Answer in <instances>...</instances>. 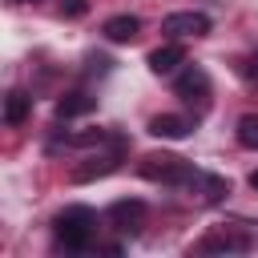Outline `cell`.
<instances>
[{
  "mask_svg": "<svg viewBox=\"0 0 258 258\" xmlns=\"http://www.w3.org/2000/svg\"><path fill=\"white\" fill-rule=\"evenodd\" d=\"M101 222H105V218H97V210H89V206H64V210L52 218V238H56L60 250L85 254V250H93Z\"/></svg>",
  "mask_w": 258,
  "mask_h": 258,
  "instance_id": "obj_1",
  "label": "cell"
},
{
  "mask_svg": "<svg viewBox=\"0 0 258 258\" xmlns=\"http://www.w3.org/2000/svg\"><path fill=\"white\" fill-rule=\"evenodd\" d=\"M137 173H141L145 181H161V185H181V189H189L202 169H198L194 161L177 157V153H145L141 165H137Z\"/></svg>",
  "mask_w": 258,
  "mask_h": 258,
  "instance_id": "obj_2",
  "label": "cell"
},
{
  "mask_svg": "<svg viewBox=\"0 0 258 258\" xmlns=\"http://www.w3.org/2000/svg\"><path fill=\"white\" fill-rule=\"evenodd\" d=\"M125 153H129V137L113 129V141H109V149H105V153H97L89 165H77V169H73V181H97V177H105V173L121 169Z\"/></svg>",
  "mask_w": 258,
  "mask_h": 258,
  "instance_id": "obj_3",
  "label": "cell"
},
{
  "mask_svg": "<svg viewBox=\"0 0 258 258\" xmlns=\"http://www.w3.org/2000/svg\"><path fill=\"white\" fill-rule=\"evenodd\" d=\"M210 93H214V85H210V73H206L202 64H185V69L173 77V97H181L185 105L206 109V105H210Z\"/></svg>",
  "mask_w": 258,
  "mask_h": 258,
  "instance_id": "obj_4",
  "label": "cell"
},
{
  "mask_svg": "<svg viewBox=\"0 0 258 258\" xmlns=\"http://www.w3.org/2000/svg\"><path fill=\"white\" fill-rule=\"evenodd\" d=\"M145 218H149V210H145L141 198H121V202H113V206L105 210V222H109L113 230H121V234H141Z\"/></svg>",
  "mask_w": 258,
  "mask_h": 258,
  "instance_id": "obj_5",
  "label": "cell"
},
{
  "mask_svg": "<svg viewBox=\"0 0 258 258\" xmlns=\"http://www.w3.org/2000/svg\"><path fill=\"white\" fill-rule=\"evenodd\" d=\"M210 28H214V20H210L206 12H194V8L169 12V16L161 20V32L173 36V40H181V36H210Z\"/></svg>",
  "mask_w": 258,
  "mask_h": 258,
  "instance_id": "obj_6",
  "label": "cell"
},
{
  "mask_svg": "<svg viewBox=\"0 0 258 258\" xmlns=\"http://www.w3.org/2000/svg\"><path fill=\"white\" fill-rule=\"evenodd\" d=\"M145 64H149V73L153 77H177L189 60H185V44L181 40H165V44H157L149 56H145Z\"/></svg>",
  "mask_w": 258,
  "mask_h": 258,
  "instance_id": "obj_7",
  "label": "cell"
},
{
  "mask_svg": "<svg viewBox=\"0 0 258 258\" xmlns=\"http://www.w3.org/2000/svg\"><path fill=\"white\" fill-rule=\"evenodd\" d=\"M149 133L161 137V141H181V137L194 133V121L181 117V113H157V117H149Z\"/></svg>",
  "mask_w": 258,
  "mask_h": 258,
  "instance_id": "obj_8",
  "label": "cell"
},
{
  "mask_svg": "<svg viewBox=\"0 0 258 258\" xmlns=\"http://www.w3.org/2000/svg\"><path fill=\"white\" fill-rule=\"evenodd\" d=\"M101 32H105V40H109V44H129V40H137V36H141V16H133V12L109 16Z\"/></svg>",
  "mask_w": 258,
  "mask_h": 258,
  "instance_id": "obj_9",
  "label": "cell"
},
{
  "mask_svg": "<svg viewBox=\"0 0 258 258\" xmlns=\"http://www.w3.org/2000/svg\"><path fill=\"white\" fill-rule=\"evenodd\" d=\"M93 109H97V97H89L85 89H73L56 101V121H73V117H85Z\"/></svg>",
  "mask_w": 258,
  "mask_h": 258,
  "instance_id": "obj_10",
  "label": "cell"
},
{
  "mask_svg": "<svg viewBox=\"0 0 258 258\" xmlns=\"http://www.w3.org/2000/svg\"><path fill=\"white\" fill-rule=\"evenodd\" d=\"M189 189H194V194H202V202H210V206H218V202H226V198H230V181H226V177H218V173H198Z\"/></svg>",
  "mask_w": 258,
  "mask_h": 258,
  "instance_id": "obj_11",
  "label": "cell"
},
{
  "mask_svg": "<svg viewBox=\"0 0 258 258\" xmlns=\"http://www.w3.org/2000/svg\"><path fill=\"white\" fill-rule=\"evenodd\" d=\"M28 113H32V93H24V89H12L8 97H4V125H24L28 121Z\"/></svg>",
  "mask_w": 258,
  "mask_h": 258,
  "instance_id": "obj_12",
  "label": "cell"
},
{
  "mask_svg": "<svg viewBox=\"0 0 258 258\" xmlns=\"http://www.w3.org/2000/svg\"><path fill=\"white\" fill-rule=\"evenodd\" d=\"M202 250L206 254H214V250H250V238L246 234H210L202 242Z\"/></svg>",
  "mask_w": 258,
  "mask_h": 258,
  "instance_id": "obj_13",
  "label": "cell"
},
{
  "mask_svg": "<svg viewBox=\"0 0 258 258\" xmlns=\"http://www.w3.org/2000/svg\"><path fill=\"white\" fill-rule=\"evenodd\" d=\"M238 145H246V149H258V113H246V117H238Z\"/></svg>",
  "mask_w": 258,
  "mask_h": 258,
  "instance_id": "obj_14",
  "label": "cell"
},
{
  "mask_svg": "<svg viewBox=\"0 0 258 258\" xmlns=\"http://www.w3.org/2000/svg\"><path fill=\"white\" fill-rule=\"evenodd\" d=\"M109 69H113V60H109L105 52H89V56H85V73H89V77H93V73H97V77H105Z\"/></svg>",
  "mask_w": 258,
  "mask_h": 258,
  "instance_id": "obj_15",
  "label": "cell"
},
{
  "mask_svg": "<svg viewBox=\"0 0 258 258\" xmlns=\"http://www.w3.org/2000/svg\"><path fill=\"white\" fill-rule=\"evenodd\" d=\"M60 16H64V20H81V16H89V0H60Z\"/></svg>",
  "mask_w": 258,
  "mask_h": 258,
  "instance_id": "obj_16",
  "label": "cell"
},
{
  "mask_svg": "<svg viewBox=\"0 0 258 258\" xmlns=\"http://www.w3.org/2000/svg\"><path fill=\"white\" fill-rule=\"evenodd\" d=\"M238 73H242L246 81H258V48H254L250 56H242V64H238Z\"/></svg>",
  "mask_w": 258,
  "mask_h": 258,
  "instance_id": "obj_17",
  "label": "cell"
},
{
  "mask_svg": "<svg viewBox=\"0 0 258 258\" xmlns=\"http://www.w3.org/2000/svg\"><path fill=\"white\" fill-rule=\"evenodd\" d=\"M250 189H254V194H258V169H254V173H250Z\"/></svg>",
  "mask_w": 258,
  "mask_h": 258,
  "instance_id": "obj_18",
  "label": "cell"
},
{
  "mask_svg": "<svg viewBox=\"0 0 258 258\" xmlns=\"http://www.w3.org/2000/svg\"><path fill=\"white\" fill-rule=\"evenodd\" d=\"M12 4H40V0H12Z\"/></svg>",
  "mask_w": 258,
  "mask_h": 258,
  "instance_id": "obj_19",
  "label": "cell"
}]
</instances>
